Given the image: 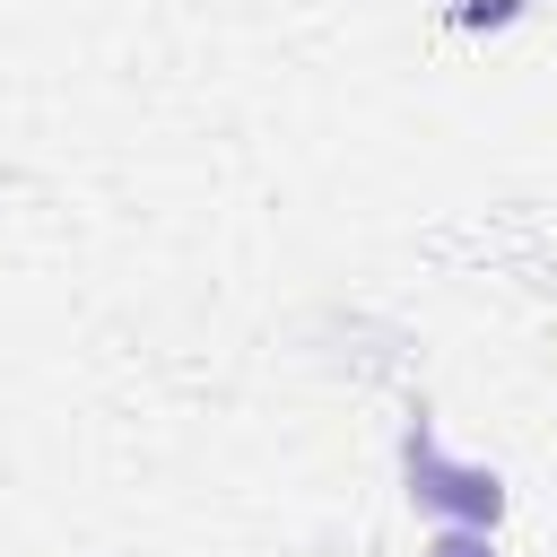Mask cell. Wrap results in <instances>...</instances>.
<instances>
[{
	"mask_svg": "<svg viewBox=\"0 0 557 557\" xmlns=\"http://www.w3.org/2000/svg\"><path fill=\"white\" fill-rule=\"evenodd\" d=\"M435 557H479V540H444V548H435Z\"/></svg>",
	"mask_w": 557,
	"mask_h": 557,
	"instance_id": "6da1fadb",
	"label": "cell"
}]
</instances>
